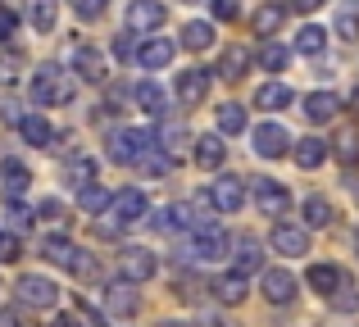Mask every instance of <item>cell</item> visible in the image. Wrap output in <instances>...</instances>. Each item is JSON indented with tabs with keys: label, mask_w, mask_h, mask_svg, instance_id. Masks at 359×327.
<instances>
[{
	"label": "cell",
	"mask_w": 359,
	"mask_h": 327,
	"mask_svg": "<svg viewBox=\"0 0 359 327\" xmlns=\"http://www.w3.org/2000/svg\"><path fill=\"white\" fill-rule=\"evenodd\" d=\"M64 177H69L73 186H87L91 177H96V164H91L87 155H78V160H69V164H64Z\"/></svg>",
	"instance_id": "obj_38"
},
{
	"label": "cell",
	"mask_w": 359,
	"mask_h": 327,
	"mask_svg": "<svg viewBox=\"0 0 359 327\" xmlns=\"http://www.w3.org/2000/svg\"><path fill=\"white\" fill-rule=\"evenodd\" d=\"M137 105L146 109V114H155V118H159V114H164V105H168L164 87H159V82H150V78H146V82H137Z\"/></svg>",
	"instance_id": "obj_23"
},
{
	"label": "cell",
	"mask_w": 359,
	"mask_h": 327,
	"mask_svg": "<svg viewBox=\"0 0 359 327\" xmlns=\"http://www.w3.org/2000/svg\"><path fill=\"white\" fill-rule=\"evenodd\" d=\"M18 259V237L14 232H0V264H14Z\"/></svg>",
	"instance_id": "obj_43"
},
{
	"label": "cell",
	"mask_w": 359,
	"mask_h": 327,
	"mask_svg": "<svg viewBox=\"0 0 359 327\" xmlns=\"http://www.w3.org/2000/svg\"><path fill=\"white\" fill-rule=\"evenodd\" d=\"M73 9H78V18H100L105 14V0H73Z\"/></svg>",
	"instance_id": "obj_44"
},
{
	"label": "cell",
	"mask_w": 359,
	"mask_h": 327,
	"mask_svg": "<svg viewBox=\"0 0 359 327\" xmlns=\"http://www.w3.org/2000/svg\"><path fill=\"white\" fill-rule=\"evenodd\" d=\"M287 60H291L287 46H278V41H264V46H259V69L282 73V69H287Z\"/></svg>",
	"instance_id": "obj_32"
},
{
	"label": "cell",
	"mask_w": 359,
	"mask_h": 327,
	"mask_svg": "<svg viewBox=\"0 0 359 327\" xmlns=\"http://www.w3.org/2000/svg\"><path fill=\"white\" fill-rule=\"evenodd\" d=\"M337 160H341V164H359V132L346 127V132L337 137Z\"/></svg>",
	"instance_id": "obj_40"
},
{
	"label": "cell",
	"mask_w": 359,
	"mask_h": 327,
	"mask_svg": "<svg viewBox=\"0 0 359 327\" xmlns=\"http://www.w3.org/2000/svg\"><path fill=\"white\" fill-rule=\"evenodd\" d=\"M318 5H327V0H291V9H300V14H314Z\"/></svg>",
	"instance_id": "obj_49"
},
{
	"label": "cell",
	"mask_w": 359,
	"mask_h": 327,
	"mask_svg": "<svg viewBox=\"0 0 359 327\" xmlns=\"http://www.w3.org/2000/svg\"><path fill=\"white\" fill-rule=\"evenodd\" d=\"M264 295H269L273 305H291L296 300V277H291L287 268H269V273H264Z\"/></svg>",
	"instance_id": "obj_17"
},
{
	"label": "cell",
	"mask_w": 359,
	"mask_h": 327,
	"mask_svg": "<svg viewBox=\"0 0 359 327\" xmlns=\"http://www.w3.org/2000/svg\"><path fill=\"white\" fill-rule=\"evenodd\" d=\"M259 246H255V241L250 237H245V241H237V273H255V268H259Z\"/></svg>",
	"instance_id": "obj_39"
},
{
	"label": "cell",
	"mask_w": 359,
	"mask_h": 327,
	"mask_svg": "<svg viewBox=\"0 0 359 327\" xmlns=\"http://www.w3.org/2000/svg\"><path fill=\"white\" fill-rule=\"evenodd\" d=\"M255 105H259V109H287V105H291V87H282V82H269V87L255 91Z\"/></svg>",
	"instance_id": "obj_28"
},
{
	"label": "cell",
	"mask_w": 359,
	"mask_h": 327,
	"mask_svg": "<svg viewBox=\"0 0 359 327\" xmlns=\"http://www.w3.org/2000/svg\"><path fill=\"white\" fill-rule=\"evenodd\" d=\"M205 96H210V73H205V69L177 73V100H182V105H201Z\"/></svg>",
	"instance_id": "obj_15"
},
{
	"label": "cell",
	"mask_w": 359,
	"mask_h": 327,
	"mask_svg": "<svg viewBox=\"0 0 359 327\" xmlns=\"http://www.w3.org/2000/svg\"><path fill=\"white\" fill-rule=\"evenodd\" d=\"M155 255H150L146 246H123L118 250V273L128 277V282H150L155 277Z\"/></svg>",
	"instance_id": "obj_6"
},
{
	"label": "cell",
	"mask_w": 359,
	"mask_h": 327,
	"mask_svg": "<svg viewBox=\"0 0 359 327\" xmlns=\"http://www.w3.org/2000/svg\"><path fill=\"white\" fill-rule=\"evenodd\" d=\"M168 9L159 5V0H132L128 5V27L132 32H155V27H164Z\"/></svg>",
	"instance_id": "obj_10"
},
{
	"label": "cell",
	"mask_w": 359,
	"mask_h": 327,
	"mask_svg": "<svg viewBox=\"0 0 359 327\" xmlns=\"http://www.w3.org/2000/svg\"><path fill=\"white\" fill-rule=\"evenodd\" d=\"M245 69H250V55H245L241 46H228V50H223V64H219V73H223V78H241Z\"/></svg>",
	"instance_id": "obj_34"
},
{
	"label": "cell",
	"mask_w": 359,
	"mask_h": 327,
	"mask_svg": "<svg viewBox=\"0 0 359 327\" xmlns=\"http://www.w3.org/2000/svg\"><path fill=\"white\" fill-rule=\"evenodd\" d=\"M210 5H214V14H219V18H237L241 14L237 0H210Z\"/></svg>",
	"instance_id": "obj_46"
},
{
	"label": "cell",
	"mask_w": 359,
	"mask_h": 327,
	"mask_svg": "<svg viewBox=\"0 0 359 327\" xmlns=\"http://www.w3.org/2000/svg\"><path fill=\"white\" fill-rule=\"evenodd\" d=\"M27 18H32L36 32H50L55 27V0H32V5H27Z\"/></svg>",
	"instance_id": "obj_37"
},
{
	"label": "cell",
	"mask_w": 359,
	"mask_h": 327,
	"mask_svg": "<svg viewBox=\"0 0 359 327\" xmlns=\"http://www.w3.org/2000/svg\"><path fill=\"white\" fill-rule=\"evenodd\" d=\"M210 204L219 214H237L241 204H245V186H241V177H219V182L210 186Z\"/></svg>",
	"instance_id": "obj_11"
},
{
	"label": "cell",
	"mask_w": 359,
	"mask_h": 327,
	"mask_svg": "<svg viewBox=\"0 0 359 327\" xmlns=\"http://www.w3.org/2000/svg\"><path fill=\"white\" fill-rule=\"evenodd\" d=\"M255 204H259V214H269V218H282L287 204H291V195H287V186H282V182L259 177V182H255Z\"/></svg>",
	"instance_id": "obj_9"
},
{
	"label": "cell",
	"mask_w": 359,
	"mask_h": 327,
	"mask_svg": "<svg viewBox=\"0 0 359 327\" xmlns=\"http://www.w3.org/2000/svg\"><path fill=\"white\" fill-rule=\"evenodd\" d=\"M18 132H23L27 146H50L55 141V127L46 123L41 114H23V118H18Z\"/></svg>",
	"instance_id": "obj_20"
},
{
	"label": "cell",
	"mask_w": 359,
	"mask_h": 327,
	"mask_svg": "<svg viewBox=\"0 0 359 327\" xmlns=\"http://www.w3.org/2000/svg\"><path fill=\"white\" fill-rule=\"evenodd\" d=\"M205 327H232V323H223V319H205Z\"/></svg>",
	"instance_id": "obj_51"
},
{
	"label": "cell",
	"mask_w": 359,
	"mask_h": 327,
	"mask_svg": "<svg viewBox=\"0 0 359 327\" xmlns=\"http://www.w3.org/2000/svg\"><path fill=\"white\" fill-rule=\"evenodd\" d=\"M337 109H341V100H337L332 91H314V96H305V118H309V123H332Z\"/></svg>",
	"instance_id": "obj_18"
},
{
	"label": "cell",
	"mask_w": 359,
	"mask_h": 327,
	"mask_svg": "<svg viewBox=\"0 0 359 327\" xmlns=\"http://www.w3.org/2000/svg\"><path fill=\"white\" fill-rule=\"evenodd\" d=\"M182 46H187V50H210V46H214V27L201 23V18H196V23H187L182 27Z\"/></svg>",
	"instance_id": "obj_30"
},
{
	"label": "cell",
	"mask_w": 359,
	"mask_h": 327,
	"mask_svg": "<svg viewBox=\"0 0 359 327\" xmlns=\"http://www.w3.org/2000/svg\"><path fill=\"white\" fill-rule=\"evenodd\" d=\"M291 155H296L300 168H318V164L327 160V141H318V137H305V141H296V151H291Z\"/></svg>",
	"instance_id": "obj_25"
},
{
	"label": "cell",
	"mask_w": 359,
	"mask_h": 327,
	"mask_svg": "<svg viewBox=\"0 0 359 327\" xmlns=\"http://www.w3.org/2000/svg\"><path fill=\"white\" fill-rule=\"evenodd\" d=\"M155 146L168 155V160H182V155H187V127L182 123H159Z\"/></svg>",
	"instance_id": "obj_19"
},
{
	"label": "cell",
	"mask_w": 359,
	"mask_h": 327,
	"mask_svg": "<svg viewBox=\"0 0 359 327\" xmlns=\"http://www.w3.org/2000/svg\"><path fill=\"white\" fill-rule=\"evenodd\" d=\"M0 327H18L14 319H9V314H0Z\"/></svg>",
	"instance_id": "obj_52"
},
{
	"label": "cell",
	"mask_w": 359,
	"mask_h": 327,
	"mask_svg": "<svg viewBox=\"0 0 359 327\" xmlns=\"http://www.w3.org/2000/svg\"><path fill=\"white\" fill-rule=\"evenodd\" d=\"M0 177H5L9 195H23L27 186H32V173H27V164H18V160H0Z\"/></svg>",
	"instance_id": "obj_22"
},
{
	"label": "cell",
	"mask_w": 359,
	"mask_h": 327,
	"mask_svg": "<svg viewBox=\"0 0 359 327\" xmlns=\"http://www.w3.org/2000/svg\"><path fill=\"white\" fill-rule=\"evenodd\" d=\"M132 286H137V282H128V277H123V282H114L105 291V305H109V314H114V319H132V314L141 309V295L132 291Z\"/></svg>",
	"instance_id": "obj_13"
},
{
	"label": "cell",
	"mask_w": 359,
	"mask_h": 327,
	"mask_svg": "<svg viewBox=\"0 0 359 327\" xmlns=\"http://www.w3.org/2000/svg\"><path fill=\"white\" fill-rule=\"evenodd\" d=\"M14 27H18V18L9 14V9H0V41H9V36H14Z\"/></svg>",
	"instance_id": "obj_47"
},
{
	"label": "cell",
	"mask_w": 359,
	"mask_h": 327,
	"mask_svg": "<svg viewBox=\"0 0 359 327\" xmlns=\"http://www.w3.org/2000/svg\"><path fill=\"white\" fill-rule=\"evenodd\" d=\"M150 214L146 195L137 191V186H128V191H118L114 200H109V228H132V223H141Z\"/></svg>",
	"instance_id": "obj_4"
},
{
	"label": "cell",
	"mask_w": 359,
	"mask_h": 327,
	"mask_svg": "<svg viewBox=\"0 0 359 327\" xmlns=\"http://www.w3.org/2000/svg\"><path fill=\"white\" fill-rule=\"evenodd\" d=\"M291 151V137L282 123H259L255 127V155H264V160H282V155Z\"/></svg>",
	"instance_id": "obj_8"
},
{
	"label": "cell",
	"mask_w": 359,
	"mask_h": 327,
	"mask_svg": "<svg viewBox=\"0 0 359 327\" xmlns=\"http://www.w3.org/2000/svg\"><path fill=\"white\" fill-rule=\"evenodd\" d=\"M150 146L146 132H137V127H118L114 137H109V160L114 164H137V155Z\"/></svg>",
	"instance_id": "obj_7"
},
{
	"label": "cell",
	"mask_w": 359,
	"mask_h": 327,
	"mask_svg": "<svg viewBox=\"0 0 359 327\" xmlns=\"http://www.w3.org/2000/svg\"><path fill=\"white\" fill-rule=\"evenodd\" d=\"M355 250H359V228H355Z\"/></svg>",
	"instance_id": "obj_53"
},
{
	"label": "cell",
	"mask_w": 359,
	"mask_h": 327,
	"mask_svg": "<svg viewBox=\"0 0 359 327\" xmlns=\"http://www.w3.org/2000/svg\"><path fill=\"white\" fill-rule=\"evenodd\" d=\"M273 250H278V255H305L309 232L296 228V223H278V228H273Z\"/></svg>",
	"instance_id": "obj_16"
},
{
	"label": "cell",
	"mask_w": 359,
	"mask_h": 327,
	"mask_svg": "<svg viewBox=\"0 0 359 327\" xmlns=\"http://www.w3.org/2000/svg\"><path fill=\"white\" fill-rule=\"evenodd\" d=\"M323 46H327V32H323V27L309 23V27H300V32H296V50L300 55H318Z\"/></svg>",
	"instance_id": "obj_33"
},
{
	"label": "cell",
	"mask_w": 359,
	"mask_h": 327,
	"mask_svg": "<svg viewBox=\"0 0 359 327\" xmlns=\"http://www.w3.org/2000/svg\"><path fill=\"white\" fill-rule=\"evenodd\" d=\"M41 255L50 259V264H60V268H73V273H82V277H87L91 268H96V264H91V259L82 255L78 246H73L69 237H46V241H41Z\"/></svg>",
	"instance_id": "obj_3"
},
{
	"label": "cell",
	"mask_w": 359,
	"mask_h": 327,
	"mask_svg": "<svg viewBox=\"0 0 359 327\" xmlns=\"http://www.w3.org/2000/svg\"><path fill=\"white\" fill-rule=\"evenodd\" d=\"M137 168H141V173H150V177H164L168 168H173V160H168L164 151H155V141H150L146 151L137 155Z\"/></svg>",
	"instance_id": "obj_29"
},
{
	"label": "cell",
	"mask_w": 359,
	"mask_h": 327,
	"mask_svg": "<svg viewBox=\"0 0 359 327\" xmlns=\"http://www.w3.org/2000/svg\"><path fill=\"white\" fill-rule=\"evenodd\" d=\"M73 73H64L60 64H41L32 78V100L36 105H69L73 100Z\"/></svg>",
	"instance_id": "obj_1"
},
{
	"label": "cell",
	"mask_w": 359,
	"mask_h": 327,
	"mask_svg": "<svg viewBox=\"0 0 359 327\" xmlns=\"http://www.w3.org/2000/svg\"><path fill=\"white\" fill-rule=\"evenodd\" d=\"M55 327H82V323L73 319V314H64V319H55Z\"/></svg>",
	"instance_id": "obj_50"
},
{
	"label": "cell",
	"mask_w": 359,
	"mask_h": 327,
	"mask_svg": "<svg viewBox=\"0 0 359 327\" xmlns=\"http://www.w3.org/2000/svg\"><path fill=\"white\" fill-rule=\"evenodd\" d=\"M73 73H78L82 82H91V87H96V82L109 78V64H105V55H100V50L78 46V50H73Z\"/></svg>",
	"instance_id": "obj_12"
},
{
	"label": "cell",
	"mask_w": 359,
	"mask_h": 327,
	"mask_svg": "<svg viewBox=\"0 0 359 327\" xmlns=\"http://www.w3.org/2000/svg\"><path fill=\"white\" fill-rule=\"evenodd\" d=\"M14 291H18V300L32 305V309H55V305H60V286L46 282L41 273H23L14 282Z\"/></svg>",
	"instance_id": "obj_2"
},
{
	"label": "cell",
	"mask_w": 359,
	"mask_h": 327,
	"mask_svg": "<svg viewBox=\"0 0 359 327\" xmlns=\"http://www.w3.org/2000/svg\"><path fill=\"white\" fill-rule=\"evenodd\" d=\"M173 55H177V46L168 41V36H150V41L137 50V64L155 73V69H168V64H173Z\"/></svg>",
	"instance_id": "obj_14"
},
{
	"label": "cell",
	"mask_w": 359,
	"mask_h": 327,
	"mask_svg": "<svg viewBox=\"0 0 359 327\" xmlns=\"http://www.w3.org/2000/svg\"><path fill=\"white\" fill-rule=\"evenodd\" d=\"M305 223L309 228H327V223H332V204H327L323 195H309L305 200Z\"/></svg>",
	"instance_id": "obj_36"
},
{
	"label": "cell",
	"mask_w": 359,
	"mask_h": 327,
	"mask_svg": "<svg viewBox=\"0 0 359 327\" xmlns=\"http://www.w3.org/2000/svg\"><path fill=\"white\" fill-rule=\"evenodd\" d=\"M282 23H287V5H259V14H255V32L259 36H273Z\"/></svg>",
	"instance_id": "obj_27"
},
{
	"label": "cell",
	"mask_w": 359,
	"mask_h": 327,
	"mask_svg": "<svg viewBox=\"0 0 359 327\" xmlns=\"http://www.w3.org/2000/svg\"><path fill=\"white\" fill-rule=\"evenodd\" d=\"M214 295H219L223 305H241L245 300V273H228L214 282Z\"/></svg>",
	"instance_id": "obj_26"
},
{
	"label": "cell",
	"mask_w": 359,
	"mask_h": 327,
	"mask_svg": "<svg viewBox=\"0 0 359 327\" xmlns=\"http://www.w3.org/2000/svg\"><path fill=\"white\" fill-rule=\"evenodd\" d=\"M337 32H341L346 41L359 36V14H355V9H341V14H337Z\"/></svg>",
	"instance_id": "obj_42"
},
{
	"label": "cell",
	"mask_w": 359,
	"mask_h": 327,
	"mask_svg": "<svg viewBox=\"0 0 359 327\" xmlns=\"http://www.w3.org/2000/svg\"><path fill=\"white\" fill-rule=\"evenodd\" d=\"M219 132H223V137L245 132V109H241V105H223V109H219Z\"/></svg>",
	"instance_id": "obj_35"
},
{
	"label": "cell",
	"mask_w": 359,
	"mask_h": 327,
	"mask_svg": "<svg viewBox=\"0 0 359 327\" xmlns=\"http://www.w3.org/2000/svg\"><path fill=\"white\" fill-rule=\"evenodd\" d=\"M223 155H228V146H223L219 132H210V137H201V141H196V164H201V168H219Z\"/></svg>",
	"instance_id": "obj_21"
},
{
	"label": "cell",
	"mask_w": 359,
	"mask_h": 327,
	"mask_svg": "<svg viewBox=\"0 0 359 327\" xmlns=\"http://www.w3.org/2000/svg\"><path fill=\"white\" fill-rule=\"evenodd\" d=\"M109 200H114V191H105V186H96V182H87V186H82V195H78V204H82L87 214L109 209Z\"/></svg>",
	"instance_id": "obj_31"
},
{
	"label": "cell",
	"mask_w": 359,
	"mask_h": 327,
	"mask_svg": "<svg viewBox=\"0 0 359 327\" xmlns=\"http://www.w3.org/2000/svg\"><path fill=\"white\" fill-rule=\"evenodd\" d=\"M164 327H187V323H164Z\"/></svg>",
	"instance_id": "obj_54"
},
{
	"label": "cell",
	"mask_w": 359,
	"mask_h": 327,
	"mask_svg": "<svg viewBox=\"0 0 359 327\" xmlns=\"http://www.w3.org/2000/svg\"><path fill=\"white\" fill-rule=\"evenodd\" d=\"M5 218L14 223V228H27V223H32L36 214H32V209H23V204H9V214H5Z\"/></svg>",
	"instance_id": "obj_45"
},
{
	"label": "cell",
	"mask_w": 359,
	"mask_h": 327,
	"mask_svg": "<svg viewBox=\"0 0 359 327\" xmlns=\"http://www.w3.org/2000/svg\"><path fill=\"white\" fill-rule=\"evenodd\" d=\"M309 286H314L318 295H332L337 286H341V268H332V264H314L309 268V277H305Z\"/></svg>",
	"instance_id": "obj_24"
},
{
	"label": "cell",
	"mask_w": 359,
	"mask_h": 327,
	"mask_svg": "<svg viewBox=\"0 0 359 327\" xmlns=\"http://www.w3.org/2000/svg\"><path fill=\"white\" fill-rule=\"evenodd\" d=\"M14 78H18V60H0V82L9 87Z\"/></svg>",
	"instance_id": "obj_48"
},
{
	"label": "cell",
	"mask_w": 359,
	"mask_h": 327,
	"mask_svg": "<svg viewBox=\"0 0 359 327\" xmlns=\"http://www.w3.org/2000/svg\"><path fill=\"white\" fill-rule=\"evenodd\" d=\"M228 232L219 228V223H205V228H196V237H191V259H205V264H210V259H223L228 255Z\"/></svg>",
	"instance_id": "obj_5"
},
{
	"label": "cell",
	"mask_w": 359,
	"mask_h": 327,
	"mask_svg": "<svg viewBox=\"0 0 359 327\" xmlns=\"http://www.w3.org/2000/svg\"><path fill=\"white\" fill-rule=\"evenodd\" d=\"M332 305L341 314H355L359 309V291H355V286H337V291H332Z\"/></svg>",
	"instance_id": "obj_41"
}]
</instances>
